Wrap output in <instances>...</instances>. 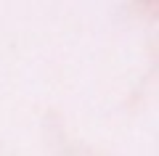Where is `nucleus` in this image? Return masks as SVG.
<instances>
[]
</instances>
